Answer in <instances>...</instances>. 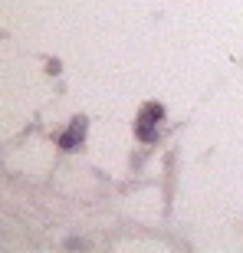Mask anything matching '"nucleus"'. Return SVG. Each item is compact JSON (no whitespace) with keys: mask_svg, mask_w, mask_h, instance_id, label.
<instances>
[{"mask_svg":"<svg viewBox=\"0 0 243 253\" xmlns=\"http://www.w3.org/2000/svg\"><path fill=\"white\" fill-rule=\"evenodd\" d=\"M158 122H164V109H161L158 102L141 105L138 122H135V135H138L141 141H155L158 138Z\"/></svg>","mask_w":243,"mask_h":253,"instance_id":"nucleus-1","label":"nucleus"},{"mask_svg":"<svg viewBox=\"0 0 243 253\" xmlns=\"http://www.w3.org/2000/svg\"><path fill=\"white\" fill-rule=\"evenodd\" d=\"M85 128H89V119H85V115H76L73 122H69V128L59 135V148L76 151V148L85 141Z\"/></svg>","mask_w":243,"mask_h":253,"instance_id":"nucleus-2","label":"nucleus"}]
</instances>
